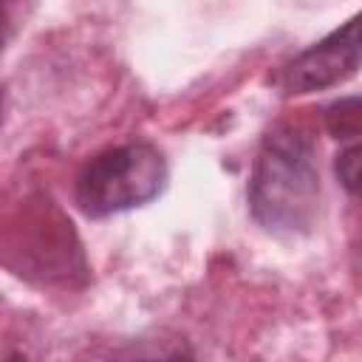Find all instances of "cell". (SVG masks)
I'll use <instances>...</instances> for the list:
<instances>
[{"label":"cell","instance_id":"3","mask_svg":"<svg viewBox=\"0 0 362 362\" xmlns=\"http://www.w3.org/2000/svg\"><path fill=\"white\" fill-rule=\"evenodd\" d=\"M362 68V11L339 28L300 51L283 68V88L288 96L334 88Z\"/></svg>","mask_w":362,"mask_h":362},{"label":"cell","instance_id":"2","mask_svg":"<svg viewBox=\"0 0 362 362\" xmlns=\"http://www.w3.org/2000/svg\"><path fill=\"white\" fill-rule=\"evenodd\" d=\"M164 184V153L150 141H127L85 164L76 178V204L88 218H107L150 204Z\"/></svg>","mask_w":362,"mask_h":362},{"label":"cell","instance_id":"7","mask_svg":"<svg viewBox=\"0 0 362 362\" xmlns=\"http://www.w3.org/2000/svg\"><path fill=\"white\" fill-rule=\"evenodd\" d=\"M8 362H25V356L23 354H11V359Z\"/></svg>","mask_w":362,"mask_h":362},{"label":"cell","instance_id":"5","mask_svg":"<svg viewBox=\"0 0 362 362\" xmlns=\"http://www.w3.org/2000/svg\"><path fill=\"white\" fill-rule=\"evenodd\" d=\"M334 173H337V181L351 195H362V139L337 153Z\"/></svg>","mask_w":362,"mask_h":362},{"label":"cell","instance_id":"6","mask_svg":"<svg viewBox=\"0 0 362 362\" xmlns=\"http://www.w3.org/2000/svg\"><path fill=\"white\" fill-rule=\"evenodd\" d=\"M119 362H195L187 348H175L167 356H139V359H119Z\"/></svg>","mask_w":362,"mask_h":362},{"label":"cell","instance_id":"1","mask_svg":"<svg viewBox=\"0 0 362 362\" xmlns=\"http://www.w3.org/2000/svg\"><path fill=\"white\" fill-rule=\"evenodd\" d=\"M252 218L274 235H303L311 229L320 204V173L314 144L291 124L272 127L252 164L246 187Z\"/></svg>","mask_w":362,"mask_h":362},{"label":"cell","instance_id":"4","mask_svg":"<svg viewBox=\"0 0 362 362\" xmlns=\"http://www.w3.org/2000/svg\"><path fill=\"white\" fill-rule=\"evenodd\" d=\"M325 127L334 139H362V96H345L328 105Z\"/></svg>","mask_w":362,"mask_h":362}]
</instances>
